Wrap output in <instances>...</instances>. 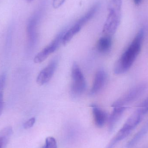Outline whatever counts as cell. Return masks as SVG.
Listing matches in <instances>:
<instances>
[{"label": "cell", "mask_w": 148, "mask_h": 148, "mask_svg": "<svg viewBox=\"0 0 148 148\" xmlns=\"http://www.w3.org/2000/svg\"><path fill=\"white\" fill-rule=\"evenodd\" d=\"M144 36V31L142 29L116 62L114 67L115 74L125 73L131 67L140 52Z\"/></svg>", "instance_id": "cell-1"}, {"label": "cell", "mask_w": 148, "mask_h": 148, "mask_svg": "<svg viewBox=\"0 0 148 148\" xmlns=\"http://www.w3.org/2000/svg\"><path fill=\"white\" fill-rule=\"evenodd\" d=\"M122 0H108V14L103 29L104 36H111L116 33L121 22Z\"/></svg>", "instance_id": "cell-2"}, {"label": "cell", "mask_w": 148, "mask_h": 148, "mask_svg": "<svg viewBox=\"0 0 148 148\" xmlns=\"http://www.w3.org/2000/svg\"><path fill=\"white\" fill-rule=\"evenodd\" d=\"M148 89V84L147 83L143 82L137 84L115 101L112 104V107H124L140 97Z\"/></svg>", "instance_id": "cell-3"}, {"label": "cell", "mask_w": 148, "mask_h": 148, "mask_svg": "<svg viewBox=\"0 0 148 148\" xmlns=\"http://www.w3.org/2000/svg\"><path fill=\"white\" fill-rule=\"evenodd\" d=\"M71 95L74 97H78L85 91L86 82L85 77L78 64L74 62L72 69Z\"/></svg>", "instance_id": "cell-4"}, {"label": "cell", "mask_w": 148, "mask_h": 148, "mask_svg": "<svg viewBox=\"0 0 148 148\" xmlns=\"http://www.w3.org/2000/svg\"><path fill=\"white\" fill-rule=\"evenodd\" d=\"M42 8H39L31 15L27 26V36L29 47L32 48L36 45L37 40V27L42 16Z\"/></svg>", "instance_id": "cell-5"}, {"label": "cell", "mask_w": 148, "mask_h": 148, "mask_svg": "<svg viewBox=\"0 0 148 148\" xmlns=\"http://www.w3.org/2000/svg\"><path fill=\"white\" fill-rule=\"evenodd\" d=\"M66 30L67 29H65L60 32L48 46L36 56L34 60L35 63H40L44 61L50 54L57 49L61 43H62V37Z\"/></svg>", "instance_id": "cell-6"}, {"label": "cell", "mask_w": 148, "mask_h": 148, "mask_svg": "<svg viewBox=\"0 0 148 148\" xmlns=\"http://www.w3.org/2000/svg\"><path fill=\"white\" fill-rule=\"evenodd\" d=\"M58 63V59L55 58L40 72L36 78V82L38 84L43 85L50 81L55 72Z\"/></svg>", "instance_id": "cell-7"}, {"label": "cell", "mask_w": 148, "mask_h": 148, "mask_svg": "<svg viewBox=\"0 0 148 148\" xmlns=\"http://www.w3.org/2000/svg\"><path fill=\"white\" fill-rule=\"evenodd\" d=\"M107 80V75L104 70H98L95 75L93 85L90 91V95H94L101 91L104 87Z\"/></svg>", "instance_id": "cell-8"}, {"label": "cell", "mask_w": 148, "mask_h": 148, "mask_svg": "<svg viewBox=\"0 0 148 148\" xmlns=\"http://www.w3.org/2000/svg\"><path fill=\"white\" fill-rule=\"evenodd\" d=\"M91 107L95 125L97 127H101L108 120V114L96 104H91Z\"/></svg>", "instance_id": "cell-9"}, {"label": "cell", "mask_w": 148, "mask_h": 148, "mask_svg": "<svg viewBox=\"0 0 148 148\" xmlns=\"http://www.w3.org/2000/svg\"><path fill=\"white\" fill-rule=\"evenodd\" d=\"M127 108L125 106L114 108L108 119V129L110 132L113 131Z\"/></svg>", "instance_id": "cell-10"}, {"label": "cell", "mask_w": 148, "mask_h": 148, "mask_svg": "<svg viewBox=\"0 0 148 148\" xmlns=\"http://www.w3.org/2000/svg\"><path fill=\"white\" fill-rule=\"evenodd\" d=\"M100 5L101 4L100 2L95 3L89 10L88 11H87V13L81 17L76 23L82 27L86 23L94 17L99 10Z\"/></svg>", "instance_id": "cell-11"}, {"label": "cell", "mask_w": 148, "mask_h": 148, "mask_svg": "<svg viewBox=\"0 0 148 148\" xmlns=\"http://www.w3.org/2000/svg\"><path fill=\"white\" fill-rule=\"evenodd\" d=\"M112 38L110 36H104L100 38L97 44V49L101 53H106L111 49Z\"/></svg>", "instance_id": "cell-12"}, {"label": "cell", "mask_w": 148, "mask_h": 148, "mask_svg": "<svg viewBox=\"0 0 148 148\" xmlns=\"http://www.w3.org/2000/svg\"><path fill=\"white\" fill-rule=\"evenodd\" d=\"M82 27L75 23L71 27L67 29L62 37V43L66 45L71 40L73 37L78 33L82 29Z\"/></svg>", "instance_id": "cell-13"}, {"label": "cell", "mask_w": 148, "mask_h": 148, "mask_svg": "<svg viewBox=\"0 0 148 148\" xmlns=\"http://www.w3.org/2000/svg\"><path fill=\"white\" fill-rule=\"evenodd\" d=\"M12 127H8L0 131V148H6L13 134Z\"/></svg>", "instance_id": "cell-14"}, {"label": "cell", "mask_w": 148, "mask_h": 148, "mask_svg": "<svg viewBox=\"0 0 148 148\" xmlns=\"http://www.w3.org/2000/svg\"><path fill=\"white\" fill-rule=\"evenodd\" d=\"M148 131V122L141 128L139 131L135 134L134 136L130 139L127 144V148H131L136 144L141 138L146 134Z\"/></svg>", "instance_id": "cell-15"}, {"label": "cell", "mask_w": 148, "mask_h": 148, "mask_svg": "<svg viewBox=\"0 0 148 148\" xmlns=\"http://www.w3.org/2000/svg\"><path fill=\"white\" fill-rule=\"evenodd\" d=\"M43 148H57V143L55 138L51 136L46 138L45 145Z\"/></svg>", "instance_id": "cell-16"}, {"label": "cell", "mask_w": 148, "mask_h": 148, "mask_svg": "<svg viewBox=\"0 0 148 148\" xmlns=\"http://www.w3.org/2000/svg\"><path fill=\"white\" fill-rule=\"evenodd\" d=\"M6 80V76L5 74H2L0 75V97H3Z\"/></svg>", "instance_id": "cell-17"}, {"label": "cell", "mask_w": 148, "mask_h": 148, "mask_svg": "<svg viewBox=\"0 0 148 148\" xmlns=\"http://www.w3.org/2000/svg\"><path fill=\"white\" fill-rule=\"evenodd\" d=\"M36 121V119L35 117H32L30 119H29L27 121L24 123L23 127L25 129L30 128L33 127Z\"/></svg>", "instance_id": "cell-18"}, {"label": "cell", "mask_w": 148, "mask_h": 148, "mask_svg": "<svg viewBox=\"0 0 148 148\" xmlns=\"http://www.w3.org/2000/svg\"><path fill=\"white\" fill-rule=\"evenodd\" d=\"M66 0H53V7L56 9L60 8L65 2Z\"/></svg>", "instance_id": "cell-19"}, {"label": "cell", "mask_w": 148, "mask_h": 148, "mask_svg": "<svg viewBox=\"0 0 148 148\" xmlns=\"http://www.w3.org/2000/svg\"><path fill=\"white\" fill-rule=\"evenodd\" d=\"M138 107H147L148 108V97L140 103Z\"/></svg>", "instance_id": "cell-20"}, {"label": "cell", "mask_w": 148, "mask_h": 148, "mask_svg": "<svg viewBox=\"0 0 148 148\" xmlns=\"http://www.w3.org/2000/svg\"><path fill=\"white\" fill-rule=\"evenodd\" d=\"M3 107V97H0V115L2 114Z\"/></svg>", "instance_id": "cell-21"}, {"label": "cell", "mask_w": 148, "mask_h": 148, "mask_svg": "<svg viewBox=\"0 0 148 148\" xmlns=\"http://www.w3.org/2000/svg\"><path fill=\"white\" fill-rule=\"evenodd\" d=\"M134 2L136 5H139L141 3L143 0H134Z\"/></svg>", "instance_id": "cell-22"}, {"label": "cell", "mask_w": 148, "mask_h": 148, "mask_svg": "<svg viewBox=\"0 0 148 148\" xmlns=\"http://www.w3.org/2000/svg\"><path fill=\"white\" fill-rule=\"evenodd\" d=\"M28 1H33V0H28Z\"/></svg>", "instance_id": "cell-23"}]
</instances>
